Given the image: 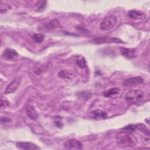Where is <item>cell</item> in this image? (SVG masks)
Wrapping results in <instances>:
<instances>
[{"label": "cell", "mask_w": 150, "mask_h": 150, "mask_svg": "<svg viewBox=\"0 0 150 150\" xmlns=\"http://www.w3.org/2000/svg\"><path fill=\"white\" fill-rule=\"evenodd\" d=\"M115 139L118 144L121 145H134L136 140L128 131H122L115 135Z\"/></svg>", "instance_id": "1"}, {"label": "cell", "mask_w": 150, "mask_h": 150, "mask_svg": "<svg viewBox=\"0 0 150 150\" xmlns=\"http://www.w3.org/2000/svg\"><path fill=\"white\" fill-rule=\"evenodd\" d=\"M144 93L140 90H131L125 95V100L129 103L138 104L142 101Z\"/></svg>", "instance_id": "2"}, {"label": "cell", "mask_w": 150, "mask_h": 150, "mask_svg": "<svg viewBox=\"0 0 150 150\" xmlns=\"http://www.w3.org/2000/svg\"><path fill=\"white\" fill-rule=\"evenodd\" d=\"M117 23V18L114 15H110L105 18L100 24V28L102 30H108L113 28Z\"/></svg>", "instance_id": "3"}, {"label": "cell", "mask_w": 150, "mask_h": 150, "mask_svg": "<svg viewBox=\"0 0 150 150\" xmlns=\"http://www.w3.org/2000/svg\"><path fill=\"white\" fill-rule=\"evenodd\" d=\"M59 26V21L56 19H53L40 24L38 27V30L43 32H48L56 29Z\"/></svg>", "instance_id": "4"}, {"label": "cell", "mask_w": 150, "mask_h": 150, "mask_svg": "<svg viewBox=\"0 0 150 150\" xmlns=\"http://www.w3.org/2000/svg\"><path fill=\"white\" fill-rule=\"evenodd\" d=\"M21 82V78L19 76L15 77L12 81L8 85L5 91V94H11L15 93L18 88L19 87V85Z\"/></svg>", "instance_id": "5"}, {"label": "cell", "mask_w": 150, "mask_h": 150, "mask_svg": "<svg viewBox=\"0 0 150 150\" xmlns=\"http://www.w3.org/2000/svg\"><path fill=\"white\" fill-rule=\"evenodd\" d=\"M93 42L96 44L103 43H122V41L118 38L108 36L97 37L93 39Z\"/></svg>", "instance_id": "6"}, {"label": "cell", "mask_w": 150, "mask_h": 150, "mask_svg": "<svg viewBox=\"0 0 150 150\" xmlns=\"http://www.w3.org/2000/svg\"><path fill=\"white\" fill-rule=\"evenodd\" d=\"M64 148L67 149H81L82 144L81 142L76 139H70L67 140L63 145Z\"/></svg>", "instance_id": "7"}, {"label": "cell", "mask_w": 150, "mask_h": 150, "mask_svg": "<svg viewBox=\"0 0 150 150\" xmlns=\"http://www.w3.org/2000/svg\"><path fill=\"white\" fill-rule=\"evenodd\" d=\"M143 83V79L141 77L137 76L130 77L127 79H125L123 81V84L124 86H134L141 84Z\"/></svg>", "instance_id": "8"}, {"label": "cell", "mask_w": 150, "mask_h": 150, "mask_svg": "<svg viewBox=\"0 0 150 150\" xmlns=\"http://www.w3.org/2000/svg\"><path fill=\"white\" fill-rule=\"evenodd\" d=\"M16 147L20 149H25V150H38L40 149V148L36 144L32 142H17Z\"/></svg>", "instance_id": "9"}, {"label": "cell", "mask_w": 150, "mask_h": 150, "mask_svg": "<svg viewBox=\"0 0 150 150\" xmlns=\"http://www.w3.org/2000/svg\"><path fill=\"white\" fill-rule=\"evenodd\" d=\"M18 56V53L16 50L7 48L6 49L2 54V58L5 60H13Z\"/></svg>", "instance_id": "10"}, {"label": "cell", "mask_w": 150, "mask_h": 150, "mask_svg": "<svg viewBox=\"0 0 150 150\" xmlns=\"http://www.w3.org/2000/svg\"><path fill=\"white\" fill-rule=\"evenodd\" d=\"M121 54L127 59H134L137 56V53L134 49L129 48H121Z\"/></svg>", "instance_id": "11"}, {"label": "cell", "mask_w": 150, "mask_h": 150, "mask_svg": "<svg viewBox=\"0 0 150 150\" xmlns=\"http://www.w3.org/2000/svg\"><path fill=\"white\" fill-rule=\"evenodd\" d=\"M90 118L94 120H102L105 119L107 117V114L106 112L101 110H96L92 111L90 113Z\"/></svg>", "instance_id": "12"}, {"label": "cell", "mask_w": 150, "mask_h": 150, "mask_svg": "<svg viewBox=\"0 0 150 150\" xmlns=\"http://www.w3.org/2000/svg\"><path fill=\"white\" fill-rule=\"evenodd\" d=\"M128 15L129 18L134 20H138L144 19L145 17V15L144 12L137 10H131L128 12Z\"/></svg>", "instance_id": "13"}, {"label": "cell", "mask_w": 150, "mask_h": 150, "mask_svg": "<svg viewBox=\"0 0 150 150\" xmlns=\"http://www.w3.org/2000/svg\"><path fill=\"white\" fill-rule=\"evenodd\" d=\"M26 114L28 116V117L32 120H36L38 118L39 115L36 111L35 107L32 105H29L26 107Z\"/></svg>", "instance_id": "14"}, {"label": "cell", "mask_w": 150, "mask_h": 150, "mask_svg": "<svg viewBox=\"0 0 150 150\" xmlns=\"http://www.w3.org/2000/svg\"><path fill=\"white\" fill-rule=\"evenodd\" d=\"M120 89L117 87L110 88V90L105 91L104 93V96L106 97H109L111 98H115L117 97L120 93Z\"/></svg>", "instance_id": "15"}, {"label": "cell", "mask_w": 150, "mask_h": 150, "mask_svg": "<svg viewBox=\"0 0 150 150\" xmlns=\"http://www.w3.org/2000/svg\"><path fill=\"white\" fill-rule=\"evenodd\" d=\"M58 76L60 78L63 79H72L74 76L73 73L72 71L67 70H63L59 72Z\"/></svg>", "instance_id": "16"}, {"label": "cell", "mask_w": 150, "mask_h": 150, "mask_svg": "<svg viewBox=\"0 0 150 150\" xmlns=\"http://www.w3.org/2000/svg\"><path fill=\"white\" fill-rule=\"evenodd\" d=\"M76 63L77 65L81 68H85L86 67V62L84 57L82 56H77Z\"/></svg>", "instance_id": "17"}, {"label": "cell", "mask_w": 150, "mask_h": 150, "mask_svg": "<svg viewBox=\"0 0 150 150\" xmlns=\"http://www.w3.org/2000/svg\"><path fill=\"white\" fill-rule=\"evenodd\" d=\"M32 38L35 43H41L44 40L45 36L42 33H36L33 35Z\"/></svg>", "instance_id": "18"}, {"label": "cell", "mask_w": 150, "mask_h": 150, "mask_svg": "<svg viewBox=\"0 0 150 150\" xmlns=\"http://www.w3.org/2000/svg\"><path fill=\"white\" fill-rule=\"evenodd\" d=\"M136 127L137 129H138L142 132L144 133L145 134H146L147 135H149V130L144 124H141V123L137 124H136Z\"/></svg>", "instance_id": "19"}, {"label": "cell", "mask_w": 150, "mask_h": 150, "mask_svg": "<svg viewBox=\"0 0 150 150\" xmlns=\"http://www.w3.org/2000/svg\"><path fill=\"white\" fill-rule=\"evenodd\" d=\"M11 9V6L5 3H3L2 2H1L0 5V12L1 13H3L4 12H6V11L10 10Z\"/></svg>", "instance_id": "20"}, {"label": "cell", "mask_w": 150, "mask_h": 150, "mask_svg": "<svg viewBox=\"0 0 150 150\" xmlns=\"http://www.w3.org/2000/svg\"><path fill=\"white\" fill-rule=\"evenodd\" d=\"M77 96L79 97H81L82 98H86V99H88V98H90L91 97V94L89 92H87V91H81V92H80L79 93H77Z\"/></svg>", "instance_id": "21"}, {"label": "cell", "mask_w": 150, "mask_h": 150, "mask_svg": "<svg viewBox=\"0 0 150 150\" xmlns=\"http://www.w3.org/2000/svg\"><path fill=\"white\" fill-rule=\"evenodd\" d=\"M45 69L40 66H35L33 68V71L37 75H40L43 73V71H45Z\"/></svg>", "instance_id": "22"}, {"label": "cell", "mask_w": 150, "mask_h": 150, "mask_svg": "<svg viewBox=\"0 0 150 150\" xmlns=\"http://www.w3.org/2000/svg\"><path fill=\"white\" fill-rule=\"evenodd\" d=\"M9 103L6 99H4V98H2L1 100V108H6L9 105Z\"/></svg>", "instance_id": "23"}, {"label": "cell", "mask_w": 150, "mask_h": 150, "mask_svg": "<svg viewBox=\"0 0 150 150\" xmlns=\"http://www.w3.org/2000/svg\"><path fill=\"white\" fill-rule=\"evenodd\" d=\"M136 129H137L136 125H134V124H131V125H127V126H126L125 127H124L123 128V129L127 130V131H134Z\"/></svg>", "instance_id": "24"}, {"label": "cell", "mask_w": 150, "mask_h": 150, "mask_svg": "<svg viewBox=\"0 0 150 150\" xmlns=\"http://www.w3.org/2000/svg\"><path fill=\"white\" fill-rule=\"evenodd\" d=\"M11 121V120L8 118V117H2L1 118V123H4V122H8Z\"/></svg>", "instance_id": "25"}]
</instances>
